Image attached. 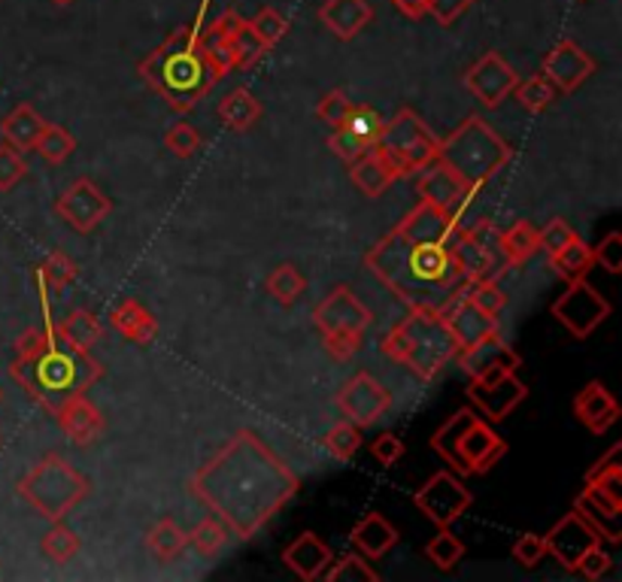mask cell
Returning a JSON list of instances; mask_svg holds the SVG:
<instances>
[{
  "label": "cell",
  "mask_w": 622,
  "mask_h": 582,
  "mask_svg": "<svg viewBox=\"0 0 622 582\" xmlns=\"http://www.w3.org/2000/svg\"><path fill=\"white\" fill-rule=\"evenodd\" d=\"M192 495L238 540H252L297 495L292 467L262 436L240 428L189 480Z\"/></svg>",
  "instance_id": "obj_1"
},
{
  "label": "cell",
  "mask_w": 622,
  "mask_h": 582,
  "mask_svg": "<svg viewBox=\"0 0 622 582\" xmlns=\"http://www.w3.org/2000/svg\"><path fill=\"white\" fill-rule=\"evenodd\" d=\"M459 218L441 206L419 201L383 240H377L365 267L410 309H444L468 289V277L453 252V228Z\"/></svg>",
  "instance_id": "obj_2"
},
{
  "label": "cell",
  "mask_w": 622,
  "mask_h": 582,
  "mask_svg": "<svg viewBox=\"0 0 622 582\" xmlns=\"http://www.w3.org/2000/svg\"><path fill=\"white\" fill-rule=\"evenodd\" d=\"M137 71L147 79L149 88L162 94L177 113L194 110L201 98H207L210 88L225 79L210 55L198 22L174 30L158 49H152L149 59L140 61Z\"/></svg>",
  "instance_id": "obj_3"
},
{
  "label": "cell",
  "mask_w": 622,
  "mask_h": 582,
  "mask_svg": "<svg viewBox=\"0 0 622 582\" xmlns=\"http://www.w3.org/2000/svg\"><path fill=\"white\" fill-rule=\"evenodd\" d=\"M10 377L46 413H55V397L64 401L71 394L89 392L91 385L104 377V367H101V362H94L91 355L61 350L59 343H52L37 355H13Z\"/></svg>",
  "instance_id": "obj_4"
},
{
  "label": "cell",
  "mask_w": 622,
  "mask_h": 582,
  "mask_svg": "<svg viewBox=\"0 0 622 582\" xmlns=\"http://www.w3.org/2000/svg\"><path fill=\"white\" fill-rule=\"evenodd\" d=\"M383 352L419 379H434L446 364L456 362L459 343L437 309H410L383 337Z\"/></svg>",
  "instance_id": "obj_5"
},
{
  "label": "cell",
  "mask_w": 622,
  "mask_h": 582,
  "mask_svg": "<svg viewBox=\"0 0 622 582\" xmlns=\"http://www.w3.org/2000/svg\"><path fill=\"white\" fill-rule=\"evenodd\" d=\"M510 159V143L480 116L465 118L449 137L437 140V161L446 164L474 194L502 174Z\"/></svg>",
  "instance_id": "obj_6"
},
{
  "label": "cell",
  "mask_w": 622,
  "mask_h": 582,
  "mask_svg": "<svg viewBox=\"0 0 622 582\" xmlns=\"http://www.w3.org/2000/svg\"><path fill=\"white\" fill-rule=\"evenodd\" d=\"M91 492V482L61 455H46L18 482V495L49 522H64V516L79 507Z\"/></svg>",
  "instance_id": "obj_7"
},
{
  "label": "cell",
  "mask_w": 622,
  "mask_h": 582,
  "mask_svg": "<svg viewBox=\"0 0 622 582\" xmlns=\"http://www.w3.org/2000/svg\"><path fill=\"white\" fill-rule=\"evenodd\" d=\"M313 321L319 328V334L326 340V352L338 362L353 358L361 343L365 331L371 328V309L356 298V291L350 286H334L326 298L313 309Z\"/></svg>",
  "instance_id": "obj_8"
},
{
  "label": "cell",
  "mask_w": 622,
  "mask_h": 582,
  "mask_svg": "<svg viewBox=\"0 0 622 582\" xmlns=\"http://www.w3.org/2000/svg\"><path fill=\"white\" fill-rule=\"evenodd\" d=\"M377 149L395 164L398 176L419 174L426 164L437 159V137L414 110H398L392 122H385Z\"/></svg>",
  "instance_id": "obj_9"
},
{
  "label": "cell",
  "mask_w": 622,
  "mask_h": 582,
  "mask_svg": "<svg viewBox=\"0 0 622 582\" xmlns=\"http://www.w3.org/2000/svg\"><path fill=\"white\" fill-rule=\"evenodd\" d=\"M610 313H613V306H610L608 298L598 289H593L586 279L568 282V289L553 304V319L562 321L564 331L574 334L577 340H586L601 321L610 319Z\"/></svg>",
  "instance_id": "obj_10"
},
{
  "label": "cell",
  "mask_w": 622,
  "mask_h": 582,
  "mask_svg": "<svg viewBox=\"0 0 622 582\" xmlns=\"http://www.w3.org/2000/svg\"><path fill=\"white\" fill-rule=\"evenodd\" d=\"M334 404L341 409V416L346 422H353L356 428H371L383 419L389 407H392V392L385 389L380 379H373L371 374H356L353 379L343 382V389L334 397Z\"/></svg>",
  "instance_id": "obj_11"
},
{
  "label": "cell",
  "mask_w": 622,
  "mask_h": 582,
  "mask_svg": "<svg viewBox=\"0 0 622 582\" xmlns=\"http://www.w3.org/2000/svg\"><path fill=\"white\" fill-rule=\"evenodd\" d=\"M414 504L419 513L431 519L437 528H449L459 519L465 509L474 504V495L465 489L459 477H453L449 470H437L419 492L414 495Z\"/></svg>",
  "instance_id": "obj_12"
},
{
  "label": "cell",
  "mask_w": 622,
  "mask_h": 582,
  "mask_svg": "<svg viewBox=\"0 0 622 582\" xmlns=\"http://www.w3.org/2000/svg\"><path fill=\"white\" fill-rule=\"evenodd\" d=\"M110 210H113L110 198L91 179H76L74 186L61 191V198L55 201V213L79 233L94 231L110 216Z\"/></svg>",
  "instance_id": "obj_13"
},
{
  "label": "cell",
  "mask_w": 622,
  "mask_h": 582,
  "mask_svg": "<svg viewBox=\"0 0 622 582\" xmlns=\"http://www.w3.org/2000/svg\"><path fill=\"white\" fill-rule=\"evenodd\" d=\"M504 455H507V443L492 431L490 425L474 419L465 428L459 446H456V473H461V477L490 473Z\"/></svg>",
  "instance_id": "obj_14"
},
{
  "label": "cell",
  "mask_w": 622,
  "mask_h": 582,
  "mask_svg": "<svg viewBox=\"0 0 622 582\" xmlns=\"http://www.w3.org/2000/svg\"><path fill=\"white\" fill-rule=\"evenodd\" d=\"M544 543H547V555H553L564 570H577L583 555L589 553L593 546H598L601 537L595 534L593 524L586 522L577 509H571L553 524V531L544 537Z\"/></svg>",
  "instance_id": "obj_15"
},
{
  "label": "cell",
  "mask_w": 622,
  "mask_h": 582,
  "mask_svg": "<svg viewBox=\"0 0 622 582\" xmlns=\"http://www.w3.org/2000/svg\"><path fill=\"white\" fill-rule=\"evenodd\" d=\"M517 86V71L502 59V52H486L483 59L471 64L468 73H465V88L483 106H498L502 101H507V94H513Z\"/></svg>",
  "instance_id": "obj_16"
},
{
  "label": "cell",
  "mask_w": 622,
  "mask_h": 582,
  "mask_svg": "<svg viewBox=\"0 0 622 582\" xmlns=\"http://www.w3.org/2000/svg\"><path fill=\"white\" fill-rule=\"evenodd\" d=\"M541 73L556 86V91L574 94L595 73V61L589 59V55L583 52V46H577L574 40H559V43L553 46L547 55H544Z\"/></svg>",
  "instance_id": "obj_17"
},
{
  "label": "cell",
  "mask_w": 622,
  "mask_h": 582,
  "mask_svg": "<svg viewBox=\"0 0 622 582\" xmlns=\"http://www.w3.org/2000/svg\"><path fill=\"white\" fill-rule=\"evenodd\" d=\"M416 189H419V198H422V201L441 206V210H446L449 216L456 218H459L461 210L468 206V201L474 198V191L468 189L459 176L453 174V170L437 159L419 170V186H416Z\"/></svg>",
  "instance_id": "obj_18"
},
{
  "label": "cell",
  "mask_w": 622,
  "mask_h": 582,
  "mask_svg": "<svg viewBox=\"0 0 622 582\" xmlns=\"http://www.w3.org/2000/svg\"><path fill=\"white\" fill-rule=\"evenodd\" d=\"M468 397L474 401L483 416H490L492 422H502L529 397V389H525V382H519L517 370H513V374H504V377L490 379V382L471 379Z\"/></svg>",
  "instance_id": "obj_19"
},
{
  "label": "cell",
  "mask_w": 622,
  "mask_h": 582,
  "mask_svg": "<svg viewBox=\"0 0 622 582\" xmlns=\"http://www.w3.org/2000/svg\"><path fill=\"white\" fill-rule=\"evenodd\" d=\"M441 316H444V321L449 325V331L456 337L459 350H471L477 343H483L486 337L498 334V319L490 316V313H483L480 306L471 304L465 291L456 294V298L441 309Z\"/></svg>",
  "instance_id": "obj_20"
},
{
  "label": "cell",
  "mask_w": 622,
  "mask_h": 582,
  "mask_svg": "<svg viewBox=\"0 0 622 582\" xmlns=\"http://www.w3.org/2000/svg\"><path fill=\"white\" fill-rule=\"evenodd\" d=\"M52 416H59L61 431L71 436L76 446L98 443L101 434L106 431L104 416H101V409L91 404L89 392H79V394H71V397H64L61 404H55V413H52Z\"/></svg>",
  "instance_id": "obj_21"
},
{
  "label": "cell",
  "mask_w": 622,
  "mask_h": 582,
  "mask_svg": "<svg viewBox=\"0 0 622 582\" xmlns=\"http://www.w3.org/2000/svg\"><path fill=\"white\" fill-rule=\"evenodd\" d=\"M331 561H334L331 546L322 543V537L313 534V531H304L301 537H295L285 549H282V565L292 570L295 577H301V580L307 582L319 580Z\"/></svg>",
  "instance_id": "obj_22"
},
{
  "label": "cell",
  "mask_w": 622,
  "mask_h": 582,
  "mask_svg": "<svg viewBox=\"0 0 622 582\" xmlns=\"http://www.w3.org/2000/svg\"><path fill=\"white\" fill-rule=\"evenodd\" d=\"M574 416H577L580 422L586 425L593 434H605L610 431L617 419H620V404H617V397L608 392V385L605 382H589V385H583L574 397Z\"/></svg>",
  "instance_id": "obj_23"
},
{
  "label": "cell",
  "mask_w": 622,
  "mask_h": 582,
  "mask_svg": "<svg viewBox=\"0 0 622 582\" xmlns=\"http://www.w3.org/2000/svg\"><path fill=\"white\" fill-rule=\"evenodd\" d=\"M373 7L368 0H326L319 7V22L338 40H356L361 30L371 25Z\"/></svg>",
  "instance_id": "obj_24"
},
{
  "label": "cell",
  "mask_w": 622,
  "mask_h": 582,
  "mask_svg": "<svg viewBox=\"0 0 622 582\" xmlns=\"http://www.w3.org/2000/svg\"><path fill=\"white\" fill-rule=\"evenodd\" d=\"M456 362L459 367L468 374V377L474 379L480 374H486L492 367H507V370H517L519 367V355L507 343L502 340V331L498 334L486 337L483 343H477L471 350H459L456 355Z\"/></svg>",
  "instance_id": "obj_25"
},
{
  "label": "cell",
  "mask_w": 622,
  "mask_h": 582,
  "mask_svg": "<svg viewBox=\"0 0 622 582\" xmlns=\"http://www.w3.org/2000/svg\"><path fill=\"white\" fill-rule=\"evenodd\" d=\"M110 325H113L128 343H137V346H149V343L155 340V334H158V321H155V316H152L137 298H125L119 306H113Z\"/></svg>",
  "instance_id": "obj_26"
},
{
  "label": "cell",
  "mask_w": 622,
  "mask_h": 582,
  "mask_svg": "<svg viewBox=\"0 0 622 582\" xmlns=\"http://www.w3.org/2000/svg\"><path fill=\"white\" fill-rule=\"evenodd\" d=\"M350 179H353V186H356L365 198H380V194L398 179V170H395V164L373 146L365 159L350 164Z\"/></svg>",
  "instance_id": "obj_27"
},
{
  "label": "cell",
  "mask_w": 622,
  "mask_h": 582,
  "mask_svg": "<svg viewBox=\"0 0 622 582\" xmlns=\"http://www.w3.org/2000/svg\"><path fill=\"white\" fill-rule=\"evenodd\" d=\"M55 337L64 340V346L71 352L91 355L94 343L104 337V325H101V319H98L94 313H89V309H74V313H67V316L55 325Z\"/></svg>",
  "instance_id": "obj_28"
},
{
  "label": "cell",
  "mask_w": 622,
  "mask_h": 582,
  "mask_svg": "<svg viewBox=\"0 0 622 582\" xmlns=\"http://www.w3.org/2000/svg\"><path fill=\"white\" fill-rule=\"evenodd\" d=\"M350 543H353L361 555H368V558H383V555L398 543V531L392 528V522H389L385 516L368 513V516L353 528Z\"/></svg>",
  "instance_id": "obj_29"
},
{
  "label": "cell",
  "mask_w": 622,
  "mask_h": 582,
  "mask_svg": "<svg viewBox=\"0 0 622 582\" xmlns=\"http://www.w3.org/2000/svg\"><path fill=\"white\" fill-rule=\"evenodd\" d=\"M43 128L46 122L40 113L30 103H18L13 113L0 122V137H3V143L13 146L18 152H28L37 143V137L43 134Z\"/></svg>",
  "instance_id": "obj_30"
},
{
  "label": "cell",
  "mask_w": 622,
  "mask_h": 582,
  "mask_svg": "<svg viewBox=\"0 0 622 582\" xmlns=\"http://www.w3.org/2000/svg\"><path fill=\"white\" fill-rule=\"evenodd\" d=\"M219 118L231 131H250L262 118V103L255 101L250 88H234L219 101Z\"/></svg>",
  "instance_id": "obj_31"
},
{
  "label": "cell",
  "mask_w": 622,
  "mask_h": 582,
  "mask_svg": "<svg viewBox=\"0 0 622 582\" xmlns=\"http://www.w3.org/2000/svg\"><path fill=\"white\" fill-rule=\"evenodd\" d=\"M76 274H79V270H76L74 258H71L67 252H61V249H55V252L37 267V289L43 294L46 319H49V298H52V291L71 286L76 279Z\"/></svg>",
  "instance_id": "obj_32"
},
{
  "label": "cell",
  "mask_w": 622,
  "mask_h": 582,
  "mask_svg": "<svg viewBox=\"0 0 622 582\" xmlns=\"http://www.w3.org/2000/svg\"><path fill=\"white\" fill-rule=\"evenodd\" d=\"M186 546H189V534H186V531H182L174 519H162V522H155V528L149 531V537H147L149 555H152L155 561H162V565H170V561H174V558H177Z\"/></svg>",
  "instance_id": "obj_33"
},
{
  "label": "cell",
  "mask_w": 622,
  "mask_h": 582,
  "mask_svg": "<svg viewBox=\"0 0 622 582\" xmlns=\"http://www.w3.org/2000/svg\"><path fill=\"white\" fill-rule=\"evenodd\" d=\"M549 267L564 279V282H574V279H586L589 267H593V246H586L583 240H571L568 246L549 255Z\"/></svg>",
  "instance_id": "obj_34"
},
{
  "label": "cell",
  "mask_w": 622,
  "mask_h": 582,
  "mask_svg": "<svg viewBox=\"0 0 622 582\" xmlns=\"http://www.w3.org/2000/svg\"><path fill=\"white\" fill-rule=\"evenodd\" d=\"M477 413L471 407H461L456 409L449 419H446L437 431H434V436H431V450L437 452L444 461H449L453 465V470H456V446H459L461 434H465V428L474 422Z\"/></svg>",
  "instance_id": "obj_35"
},
{
  "label": "cell",
  "mask_w": 622,
  "mask_h": 582,
  "mask_svg": "<svg viewBox=\"0 0 622 582\" xmlns=\"http://www.w3.org/2000/svg\"><path fill=\"white\" fill-rule=\"evenodd\" d=\"M465 228V225H461ZM465 233L474 240L477 246L483 249V255L490 258V267H492V279H498L510 267L507 264V258H504V249H502V228L495 225V222H490V218H480V222H474V225H468L465 228Z\"/></svg>",
  "instance_id": "obj_36"
},
{
  "label": "cell",
  "mask_w": 622,
  "mask_h": 582,
  "mask_svg": "<svg viewBox=\"0 0 622 582\" xmlns=\"http://www.w3.org/2000/svg\"><path fill=\"white\" fill-rule=\"evenodd\" d=\"M502 249L504 258H507L510 267L525 264L534 252H541L537 228H534L532 222H517V225H510L507 231H502Z\"/></svg>",
  "instance_id": "obj_37"
},
{
  "label": "cell",
  "mask_w": 622,
  "mask_h": 582,
  "mask_svg": "<svg viewBox=\"0 0 622 582\" xmlns=\"http://www.w3.org/2000/svg\"><path fill=\"white\" fill-rule=\"evenodd\" d=\"M265 289L277 304L292 306L304 294V289H307V279H304V274L297 270L295 264H280V267L270 270Z\"/></svg>",
  "instance_id": "obj_38"
},
{
  "label": "cell",
  "mask_w": 622,
  "mask_h": 582,
  "mask_svg": "<svg viewBox=\"0 0 622 582\" xmlns=\"http://www.w3.org/2000/svg\"><path fill=\"white\" fill-rule=\"evenodd\" d=\"M228 537H231V531H228L216 516H207V519H201V522L189 531V546H192L198 555L213 558V555L223 553V546L228 543Z\"/></svg>",
  "instance_id": "obj_39"
},
{
  "label": "cell",
  "mask_w": 622,
  "mask_h": 582,
  "mask_svg": "<svg viewBox=\"0 0 622 582\" xmlns=\"http://www.w3.org/2000/svg\"><path fill=\"white\" fill-rule=\"evenodd\" d=\"M79 537H76V531H71L64 522H55L49 531L43 534V543H40V549L49 561H55V565H67V561H74L76 553H79Z\"/></svg>",
  "instance_id": "obj_40"
},
{
  "label": "cell",
  "mask_w": 622,
  "mask_h": 582,
  "mask_svg": "<svg viewBox=\"0 0 622 582\" xmlns=\"http://www.w3.org/2000/svg\"><path fill=\"white\" fill-rule=\"evenodd\" d=\"M426 558H429L437 570H453L461 558H465V543H461L449 528H441V531L429 540Z\"/></svg>",
  "instance_id": "obj_41"
},
{
  "label": "cell",
  "mask_w": 622,
  "mask_h": 582,
  "mask_svg": "<svg viewBox=\"0 0 622 582\" xmlns=\"http://www.w3.org/2000/svg\"><path fill=\"white\" fill-rule=\"evenodd\" d=\"M513 91H517V101L525 113H544L549 103L556 101V94H559L556 86L549 83L544 73H534L532 79H525V83L513 88Z\"/></svg>",
  "instance_id": "obj_42"
},
{
  "label": "cell",
  "mask_w": 622,
  "mask_h": 582,
  "mask_svg": "<svg viewBox=\"0 0 622 582\" xmlns=\"http://www.w3.org/2000/svg\"><path fill=\"white\" fill-rule=\"evenodd\" d=\"M34 149H37V152H40L49 164H61V161H67L71 155H74L76 140H74V134L64 131L61 125H49V122H46L43 134L37 137Z\"/></svg>",
  "instance_id": "obj_43"
},
{
  "label": "cell",
  "mask_w": 622,
  "mask_h": 582,
  "mask_svg": "<svg viewBox=\"0 0 622 582\" xmlns=\"http://www.w3.org/2000/svg\"><path fill=\"white\" fill-rule=\"evenodd\" d=\"M326 450L331 458L338 461H350L358 450H361V428L343 419L341 425H334L326 434Z\"/></svg>",
  "instance_id": "obj_44"
},
{
  "label": "cell",
  "mask_w": 622,
  "mask_h": 582,
  "mask_svg": "<svg viewBox=\"0 0 622 582\" xmlns=\"http://www.w3.org/2000/svg\"><path fill=\"white\" fill-rule=\"evenodd\" d=\"M328 582H377L380 573L361 558V555H343L341 561L328 565V570L322 573Z\"/></svg>",
  "instance_id": "obj_45"
},
{
  "label": "cell",
  "mask_w": 622,
  "mask_h": 582,
  "mask_svg": "<svg viewBox=\"0 0 622 582\" xmlns=\"http://www.w3.org/2000/svg\"><path fill=\"white\" fill-rule=\"evenodd\" d=\"M353 106H356V103L346 98V91H343V88H334V91H328L326 98L319 101V106H316V118H319L322 125H328L331 131H338V128L346 125V118L353 113Z\"/></svg>",
  "instance_id": "obj_46"
},
{
  "label": "cell",
  "mask_w": 622,
  "mask_h": 582,
  "mask_svg": "<svg viewBox=\"0 0 622 582\" xmlns=\"http://www.w3.org/2000/svg\"><path fill=\"white\" fill-rule=\"evenodd\" d=\"M465 294H468L471 304L480 306L490 316H498L504 306H507V294H504V289L495 279H474V282H468Z\"/></svg>",
  "instance_id": "obj_47"
},
{
  "label": "cell",
  "mask_w": 622,
  "mask_h": 582,
  "mask_svg": "<svg viewBox=\"0 0 622 582\" xmlns=\"http://www.w3.org/2000/svg\"><path fill=\"white\" fill-rule=\"evenodd\" d=\"M164 146L177 155V159H192L194 152L201 149V134L194 128L192 122H174L167 134H164Z\"/></svg>",
  "instance_id": "obj_48"
},
{
  "label": "cell",
  "mask_w": 622,
  "mask_h": 582,
  "mask_svg": "<svg viewBox=\"0 0 622 582\" xmlns=\"http://www.w3.org/2000/svg\"><path fill=\"white\" fill-rule=\"evenodd\" d=\"M383 116L371 110V106H353V113L346 118V131L356 134L361 140H368V143H377L380 140V134H383Z\"/></svg>",
  "instance_id": "obj_49"
},
{
  "label": "cell",
  "mask_w": 622,
  "mask_h": 582,
  "mask_svg": "<svg viewBox=\"0 0 622 582\" xmlns=\"http://www.w3.org/2000/svg\"><path fill=\"white\" fill-rule=\"evenodd\" d=\"M252 30L258 34V40L270 49V46H277L289 34V18H282L274 7H265V10H258V15L250 22Z\"/></svg>",
  "instance_id": "obj_50"
},
{
  "label": "cell",
  "mask_w": 622,
  "mask_h": 582,
  "mask_svg": "<svg viewBox=\"0 0 622 582\" xmlns=\"http://www.w3.org/2000/svg\"><path fill=\"white\" fill-rule=\"evenodd\" d=\"M373 146L377 143L361 140V137L350 134L346 128H338V131H331V137H328V149H331V152H334V155H338L341 161H346V164H353V161L365 159Z\"/></svg>",
  "instance_id": "obj_51"
},
{
  "label": "cell",
  "mask_w": 622,
  "mask_h": 582,
  "mask_svg": "<svg viewBox=\"0 0 622 582\" xmlns=\"http://www.w3.org/2000/svg\"><path fill=\"white\" fill-rule=\"evenodd\" d=\"M28 174V161L13 146L0 143V191L15 189Z\"/></svg>",
  "instance_id": "obj_52"
},
{
  "label": "cell",
  "mask_w": 622,
  "mask_h": 582,
  "mask_svg": "<svg viewBox=\"0 0 622 582\" xmlns=\"http://www.w3.org/2000/svg\"><path fill=\"white\" fill-rule=\"evenodd\" d=\"M593 264L605 267L608 274H620L622 270V233L610 231L598 246L593 249Z\"/></svg>",
  "instance_id": "obj_53"
},
{
  "label": "cell",
  "mask_w": 622,
  "mask_h": 582,
  "mask_svg": "<svg viewBox=\"0 0 622 582\" xmlns=\"http://www.w3.org/2000/svg\"><path fill=\"white\" fill-rule=\"evenodd\" d=\"M537 240H541V249L547 252V258L553 252H559L562 246H568L571 240H577V231L564 222V218H553L544 231H537Z\"/></svg>",
  "instance_id": "obj_54"
},
{
  "label": "cell",
  "mask_w": 622,
  "mask_h": 582,
  "mask_svg": "<svg viewBox=\"0 0 622 582\" xmlns=\"http://www.w3.org/2000/svg\"><path fill=\"white\" fill-rule=\"evenodd\" d=\"M513 558L522 568H537L544 558H547V543L541 534H522V537L513 543Z\"/></svg>",
  "instance_id": "obj_55"
},
{
  "label": "cell",
  "mask_w": 622,
  "mask_h": 582,
  "mask_svg": "<svg viewBox=\"0 0 622 582\" xmlns=\"http://www.w3.org/2000/svg\"><path fill=\"white\" fill-rule=\"evenodd\" d=\"M371 455L383 467L398 465L404 458V440H398L395 434H380L371 440Z\"/></svg>",
  "instance_id": "obj_56"
},
{
  "label": "cell",
  "mask_w": 622,
  "mask_h": 582,
  "mask_svg": "<svg viewBox=\"0 0 622 582\" xmlns=\"http://www.w3.org/2000/svg\"><path fill=\"white\" fill-rule=\"evenodd\" d=\"M474 0H429V13L444 25V28H453V22H459L461 15L471 10Z\"/></svg>",
  "instance_id": "obj_57"
},
{
  "label": "cell",
  "mask_w": 622,
  "mask_h": 582,
  "mask_svg": "<svg viewBox=\"0 0 622 582\" xmlns=\"http://www.w3.org/2000/svg\"><path fill=\"white\" fill-rule=\"evenodd\" d=\"M610 568H613V558H610V555L601 549V543H598V546H593L589 553L583 555V561L577 565V573H583L586 580H601Z\"/></svg>",
  "instance_id": "obj_58"
},
{
  "label": "cell",
  "mask_w": 622,
  "mask_h": 582,
  "mask_svg": "<svg viewBox=\"0 0 622 582\" xmlns=\"http://www.w3.org/2000/svg\"><path fill=\"white\" fill-rule=\"evenodd\" d=\"M392 7L398 10L404 18H422V15H429V0H392Z\"/></svg>",
  "instance_id": "obj_59"
},
{
  "label": "cell",
  "mask_w": 622,
  "mask_h": 582,
  "mask_svg": "<svg viewBox=\"0 0 622 582\" xmlns=\"http://www.w3.org/2000/svg\"><path fill=\"white\" fill-rule=\"evenodd\" d=\"M52 3H55V7H71L74 0H52Z\"/></svg>",
  "instance_id": "obj_60"
},
{
  "label": "cell",
  "mask_w": 622,
  "mask_h": 582,
  "mask_svg": "<svg viewBox=\"0 0 622 582\" xmlns=\"http://www.w3.org/2000/svg\"><path fill=\"white\" fill-rule=\"evenodd\" d=\"M0 401H3V389H0Z\"/></svg>",
  "instance_id": "obj_61"
}]
</instances>
